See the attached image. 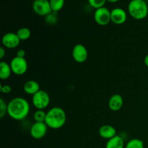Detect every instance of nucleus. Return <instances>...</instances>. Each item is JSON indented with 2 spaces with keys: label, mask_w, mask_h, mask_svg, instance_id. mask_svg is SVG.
<instances>
[{
  "label": "nucleus",
  "mask_w": 148,
  "mask_h": 148,
  "mask_svg": "<svg viewBox=\"0 0 148 148\" xmlns=\"http://www.w3.org/2000/svg\"><path fill=\"white\" fill-rule=\"evenodd\" d=\"M125 148H145L144 142L137 138L132 139L125 145Z\"/></svg>",
  "instance_id": "18"
},
{
  "label": "nucleus",
  "mask_w": 148,
  "mask_h": 148,
  "mask_svg": "<svg viewBox=\"0 0 148 148\" xmlns=\"http://www.w3.org/2000/svg\"><path fill=\"white\" fill-rule=\"evenodd\" d=\"M16 33L20 40H27L28 38H30V36H31V31L30 29L26 27H20Z\"/></svg>",
  "instance_id": "17"
},
{
  "label": "nucleus",
  "mask_w": 148,
  "mask_h": 148,
  "mask_svg": "<svg viewBox=\"0 0 148 148\" xmlns=\"http://www.w3.org/2000/svg\"><path fill=\"white\" fill-rule=\"evenodd\" d=\"M30 113V104L21 97H15L7 103V114L16 121L25 119Z\"/></svg>",
  "instance_id": "1"
},
{
  "label": "nucleus",
  "mask_w": 148,
  "mask_h": 148,
  "mask_svg": "<svg viewBox=\"0 0 148 148\" xmlns=\"http://www.w3.org/2000/svg\"><path fill=\"white\" fill-rule=\"evenodd\" d=\"M12 73L16 75H23L26 73L28 68V64L25 58L14 56L10 63Z\"/></svg>",
  "instance_id": "5"
},
{
  "label": "nucleus",
  "mask_w": 148,
  "mask_h": 148,
  "mask_svg": "<svg viewBox=\"0 0 148 148\" xmlns=\"http://www.w3.org/2000/svg\"><path fill=\"white\" fill-rule=\"evenodd\" d=\"M98 134L102 138L108 140L116 135V130L113 126L106 124L100 127Z\"/></svg>",
  "instance_id": "13"
},
{
  "label": "nucleus",
  "mask_w": 148,
  "mask_h": 148,
  "mask_svg": "<svg viewBox=\"0 0 148 148\" xmlns=\"http://www.w3.org/2000/svg\"><path fill=\"white\" fill-rule=\"evenodd\" d=\"M119 1V0H107V1H108V2L110 3H116Z\"/></svg>",
  "instance_id": "28"
},
{
  "label": "nucleus",
  "mask_w": 148,
  "mask_h": 148,
  "mask_svg": "<svg viewBox=\"0 0 148 148\" xmlns=\"http://www.w3.org/2000/svg\"><path fill=\"white\" fill-rule=\"evenodd\" d=\"M144 63H145V66L148 68V54L146 55L145 57Z\"/></svg>",
  "instance_id": "27"
},
{
  "label": "nucleus",
  "mask_w": 148,
  "mask_h": 148,
  "mask_svg": "<svg viewBox=\"0 0 148 148\" xmlns=\"http://www.w3.org/2000/svg\"><path fill=\"white\" fill-rule=\"evenodd\" d=\"M20 38L17 36V33H7L3 36L1 39V43L3 46L9 49H13L17 48L20 44Z\"/></svg>",
  "instance_id": "10"
},
{
  "label": "nucleus",
  "mask_w": 148,
  "mask_h": 148,
  "mask_svg": "<svg viewBox=\"0 0 148 148\" xmlns=\"http://www.w3.org/2000/svg\"><path fill=\"white\" fill-rule=\"evenodd\" d=\"M124 100L120 94H114L108 101V107L113 111H119L122 108Z\"/></svg>",
  "instance_id": "12"
},
{
  "label": "nucleus",
  "mask_w": 148,
  "mask_h": 148,
  "mask_svg": "<svg viewBox=\"0 0 148 148\" xmlns=\"http://www.w3.org/2000/svg\"><path fill=\"white\" fill-rule=\"evenodd\" d=\"M128 12L135 20H143L148 14L147 4L145 0H131L128 4Z\"/></svg>",
  "instance_id": "3"
},
{
  "label": "nucleus",
  "mask_w": 148,
  "mask_h": 148,
  "mask_svg": "<svg viewBox=\"0 0 148 148\" xmlns=\"http://www.w3.org/2000/svg\"><path fill=\"white\" fill-rule=\"evenodd\" d=\"M88 3L92 8L97 9L104 7L107 0H88Z\"/></svg>",
  "instance_id": "21"
},
{
  "label": "nucleus",
  "mask_w": 148,
  "mask_h": 148,
  "mask_svg": "<svg viewBox=\"0 0 148 148\" xmlns=\"http://www.w3.org/2000/svg\"><path fill=\"white\" fill-rule=\"evenodd\" d=\"M25 55H26V53H25V51L24 49H19V50L17 51V53H16V56H18V57H21V58H25Z\"/></svg>",
  "instance_id": "25"
},
{
  "label": "nucleus",
  "mask_w": 148,
  "mask_h": 148,
  "mask_svg": "<svg viewBox=\"0 0 148 148\" xmlns=\"http://www.w3.org/2000/svg\"><path fill=\"white\" fill-rule=\"evenodd\" d=\"M50 103V96L46 91L40 90L32 97V103L37 110H44Z\"/></svg>",
  "instance_id": "4"
},
{
  "label": "nucleus",
  "mask_w": 148,
  "mask_h": 148,
  "mask_svg": "<svg viewBox=\"0 0 148 148\" xmlns=\"http://www.w3.org/2000/svg\"><path fill=\"white\" fill-rule=\"evenodd\" d=\"M7 114V103H6L5 101L1 98L0 100V117L3 118L4 116Z\"/></svg>",
  "instance_id": "22"
},
{
  "label": "nucleus",
  "mask_w": 148,
  "mask_h": 148,
  "mask_svg": "<svg viewBox=\"0 0 148 148\" xmlns=\"http://www.w3.org/2000/svg\"><path fill=\"white\" fill-rule=\"evenodd\" d=\"M94 20L99 25H107L111 22V11L105 7L97 9L94 13Z\"/></svg>",
  "instance_id": "7"
},
{
  "label": "nucleus",
  "mask_w": 148,
  "mask_h": 148,
  "mask_svg": "<svg viewBox=\"0 0 148 148\" xmlns=\"http://www.w3.org/2000/svg\"><path fill=\"white\" fill-rule=\"evenodd\" d=\"M111 18L114 24L122 25L127 21V14L124 9L116 7L111 11Z\"/></svg>",
  "instance_id": "11"
},
{
  "label": "nucleus",
  "mask_w": 148,
  "mask_h": 148,
  "mask_svg": "<svg viewBox=\"0 0 148 148\" xmlns=\"http://www.w3.org/2000/svg\"><path fill=\"white\" fill-rule=\"evenodd\" d=\"M88 56V50L84 45L79 43L74 46L72 49V57L75 62L77 63H83L87 60Z\"/></svg>",
  "instance_id": "9"
},
{
  "label": "nucleus",
  "mask_w": 148,
  "mask_h": 148,
  "mask_svg": "<svg viewBox=\"0 0 148 148\" xmlns=\"http://www.w3.org/2000/svg\"><path fill=\"white\" fill-rule=\"evenodd\" d=\"M23 90L27 95H30L33 96L36 93H37L39 90H40V85L36 81L30 79L25 82L23 85Z\"/></svg>",
  "instance_id": "14"
},
{
  "label": "nucleus",
  "mask_w": 148,
  "mask_h": 148,
  "mask_svg": "<svg viewBox=\"0 0 148 148\" xmlns=\"http://www.w3.org/2000/svg\"><path fill=\"white\" fill-rule=\"evenodd\" d=\"M6 55V50L4 48L1 47V49H0V59H2L4 57V56Z\"/></svg>",
  "instance_id": "26"
},
{
  "label": "nucleus",
  "mask_w": 148,
  "mask_h": 148,
  "mask_svg": "<svg viewBox=\"0 0 148 148\" xmlns=\"http://www.w3.org/2000/svg\"><path fill=\"white\" fill-rule=\"evenodd\" d=\"M106 148H125L124 139L116 134L115 137L107 141Z\"/></svg>",
  "instance_id": "15"
},
{
  "label": "nucleus",
  "mask_w": 148,
  "mask_h": 148,
  "mask_svg": "<svg viewBox=\"0 0 148 148\" xmlns=\"http://www.w3.org/2000/svg\"><path fill=\"white\" fill-rule=\"evenodd\" d=\"M48 128L45 122H35L30 127V134L35 140H40L46 136Z\"/></svg>",
  "instance_id": "8"
},
{
  "label": "nucleus",
  "mask_w": 148,
  "mask_h": 148,
  "mask_svg": "<svg viewBox=\"0 0 148 148\" xmlns=\"http://www.w3.org/2000/svg\"><path fill=\"white\" fill-rule=\"evenodd\" d=\"M12 88L9 85H4L1 86V92H3V93H5V94L10 93V92L12 91Z\"/></svg>",
  "instance_id": "24"
},
{
  "label": "nucleus",
  "mask_w": 148,
  "mask_h": 148,
  "mask_svg": "<svg viewBox=\"0 0 148 148\" xmlns=\"http://www.w3.org/2000/svg\"><path fill=\"white\" fill-rule=\"evenodd\" d=\"M147 142H148V137H147Z\"/></svg>",
  "instance_id": "29"
},
{
  "label": "nucleus",
  "mask_w": 148,
  "mask_h": 148,
  "mask_svg": "<svg viewBox=\"0 0 148 148\" xmlns=\"http://www.w3.org/2000/svg\"><path fill=\"white\" fill-rule=\"evenodd\" d=\"M32 7L33 12L39 16L46 17L53 12L49 0H34Z\"/></svg>",
  "instance_id": "6"
},
{
  "label": "nucleus",
  "mask_w": 148,
  "mask_h": 148,
  "mask_svg": "<svg viewBox=\"0 0 148 148\" xmlns=\"http://www.w3.org/2000/svg\"><path fill=\"white\" fill-rule=\"evenodd\" d=\"M51 7L53 12H58L64 6L65 0H49Z\"/></svg>",
  "instance_id": "19"
},
{
  "label": "nucleus",
  "mask_w": 148,
  "mask_h": 148,
  "mask_svg": "<svg viewBox=\"0 0 148 148\" xmlns=\"http://www.w3.org/2000/svg\"><path fill=\"white\" fill-rule=\"evenodd\" d=\"M46 113L44 110H37L33 114V119L35 122H45L46 118Z\"/></svg>",
  "instance_id": "20"
},
{
  "label": "nucleus",
  "mask_w": 148,
  "mask_h": 148,
  "mask_svg": "<svg viewBox=\"0 0 148 148\" xmlns=\"http://www.w3.org/2000/svg\"><path fill=\"white\" fill-rule=\"evenodd\" d=\"M46 22L48 23V24L53 25L55 24L57 21V17H56V12H52L51 14H49V15L46 16Z\"/></svg>",
  "instance_id": "23"
},
{
  "label": "nucleus",
  "mask_w": 148,
  "mask_h": 148,
  "mask_svg": "<svg viewBox=\"0 0 148 148\" xmlns=\"http://www.w3.org/2000/svg\"><path fill=\"white\" fill-rule=\"evenodd\" d=\"M66 115L64 110L60 107H53L46 113L45 123L52 130H59L64 126Z\"/></svg>",
  "instance_id": "2"
},
{
  "label": "nucleus",
  "mask_w": 148,
  "mask_h": 148,
  "mask_svg": "<svg viewBox=\"0 0 148 148\" xmlns=\"http://www.w3.org/2000/svg\"><path fill=\"white\" fill-rule=\"evenodd\" d=\"M12 71L10 64L1 61L0 62V78L1 79H7L11 76Z\"/></svg>",
  "instance_id": "16"
}]
</instances>
